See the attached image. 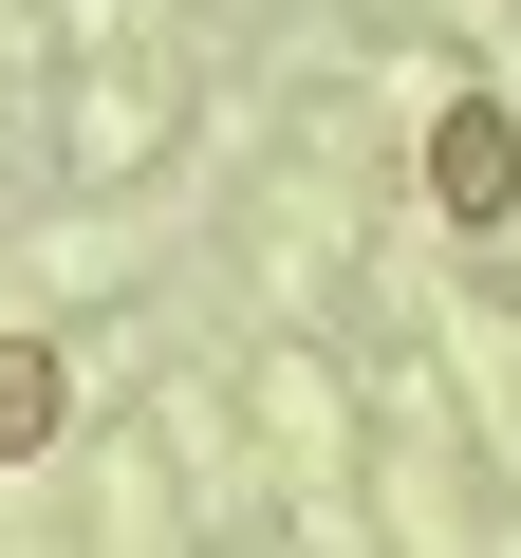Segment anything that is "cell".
<instances>
[{
  "label": "cell",
  "instance_id": "6da1fadb",
  "mask_svg": "<svg viewBox=\"0 0 521 558\" xmlns=\"http://www.w3.org/2000/svg\"><path fill=\"white\" fill-rule=\"evenodd\" d=\"M428 205H447V223H502V205H521V112H502V94H447V112H428Z\"/></svg>",
  "mask_w": 521,
  "mask_h": 558
},
{
  "label": "cell",
  "instance_id": "7a4b0ae2",
  "mask_svg": "<svg viewBox=\"0 0 521 558\" xmlns=\"http://www.w3.org/2000/svg\"><path fill=\"white\" fill-rule=\"evenodd\" d=\"M57 410H75L57 336H0V465H38V447H57Z\"/></svg>",
  "mask_w": 521,
  "mask_h": 558
}]
</instances>
